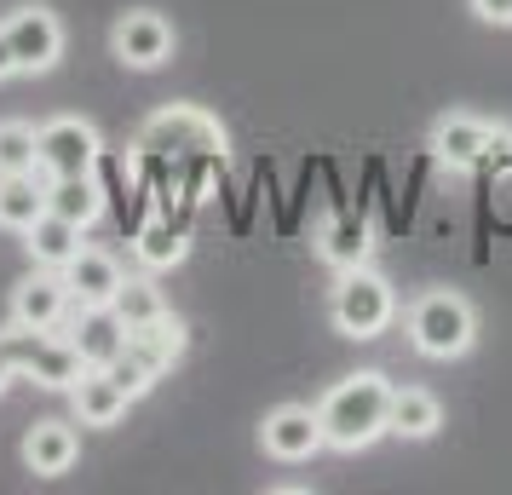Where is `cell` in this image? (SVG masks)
<instances>
[{"label":"cell","instance_id":"obj_1","mask_svg":"<svg viewBox=\"0 0 512 495\" xmlns=\"http://www.w3.org/2000/svg\"><path fill=\"white\" fill-rule=\"evenodd\" d=\"M392 380L380 369H357L340 386H328V398L317 403V421H323V444L340 449V455H357V449L380 444L392 432Z\"/></svg>","mask_w":512,"mask_h":495},{"label":"cell","instance_id":"obj_2","mask_svg":"<svg viewBox=\"0 0 512 495\" xmlns=\"http://www.w3.org/2000/svg\"><path fill=\"white\" fill-rule=\"evenodd\" d=\"M478 340V311L466 306L455 288H432L409 306V346L432 363H449V357H466Z\"/></svg>","mask_w":512,"mask_h":495},{"label":"cell","instance_id":"obj_3","mask_svg":"<svg viewBox=\"0 0 512 495\" xmlns=\"http://www.w3.org/2000/svg\"><path fill=\"white\" fill-rule=\"evenodd\" d=\"M0 352L12 357L18 380H35L47 392H70L75 380L87 375V363L70 346V334H58V329H24V323H12V329L0 334Z\"/></svg>","mask_w":512,"mask_h":495},{"label":"cell","instance_id":"obj_4","mask_svg":"<svg viewBox=\"0 0 512 495\" xmlns=\"http://www.w3.org/2000/svg\"><path fill=\"white\" fill-rule=\"evenodd\" d=\"M328 317H334V329L346 334V340H374V334H386V323L397 317V294L380 271L346 265L340 283H334V300H328Z\"/></svg>","mask_w":512,"mask_h":495},{"label":"cell","instance_id":"obj_5","mask_svg":"<svg viewBox=\"0 0 512 495\" xmlns=\"http://www.w3.org/2000/svg\"><path fill=\"white\" fill-rule=\"evenodd\" d=\"M185 357V329L173 323V317H156V323H139V329H127V346H121L104 369L133 392V398H144L156 380L173 369Z\"/></svg>","mask_w":512,"mask_h":495},{"label":"cell","instance_id":"obj_6","mask_svg":"<svg viewBox=\"0 0 512 495\" xmlns=\"http://www.w3.org/2000/svg\"><path fill=\"white\" fill-rule=\"evenodd\" d=\"M139 150L144 156H167V162H179V156H225V127L208 110H196V104H167V110H156L139 127Z\"/></svg>","mask_w":512,"mask_h":495},{"label":"cell","instance_id":"obj_7","mask_svg":"<svg viewBox=\"0 0 512 495\" xmlns=\"http://www.w3.org/2000/svg\"><path fill=\"white\" fill-rule=\"evenodd\" d=\"M41 144V179H70V173H93L104 162V139L93 121L81 116H52L47 127H35Z\"/></svg>","mask_w":512,"mask_h":495},{"label":"cell","instance_id":"obj_8","mask_svg":"<svg viewBox=\"0 0 512 495\" xmlns=\"http://www.w3.org/2000/svg\"><path fill=\"white\" fill-rule=\"evenodd\" d=\"M6 47H12V64L18 75H47L58 58H64V24H58V12L52 6H18L6 24Z\"/></svg>","mask_w":512,"mask_h":495},{"label":"cell","instance_id":"obj_9","mask_svg":"<svg viewBox=\"0 0 512 495\" xmlns=\"http://www.w3.org/2000/svg\"><path fill=\"white\" fill-rule=\"evenodd\" d=\"M501 150H512V133L484 116H443L432 127V156L443 167H455V173H472V167H484Z\"/></svg>","mask_w":512,"mask_h":495},{"label":"cell","instance_id":"obj_10","mask_svg":"<svg viewBox=\"0 0 512 495\" xmlns=\"http://www.w3.org/2000/svg\"><path fill=\"white\" fill-rule=\"evenodd\" d=\"M75 306L81 300L70 294L64 271H47V265H35L24 283L12 288V323H24V329H70Z\"/></svg>","mask_w":512,"mask_h":495},{"label":"cell","instance_id":"obj_11","mask_svg":"<svg viewBox=\"0 0 512 495\" xmlns=\"http://www.w3.org/2000/svg\"><path fill=\"white\" fill-rule=\"evenodd\" d=\"M259 444H265L271 461H311L317 449H328L323 444V421H317V409H305V403L271 409L265 426H259Z\"/></svg>","mask_w":512,"mask_h":495},{"label":"cell","instance_id":"obj_12","mask_svg":"<svg viewBox=\"0 0 512 495\" xmlns=\"http://www.w3.org/2000/svg\"><path fill=\"white\" fill-rule=\"evenodd\" d=\"M110 47L127 70H162L173 58V24L162 12H127L116 29H110Z\"/></svg>","mask_w":512,"mask_h":495},{"label":"cell","instance_id":"obj_13","mask_svg":"<svg viewBox=\"0 0 512 495\" xmlns=\"http://www.w3.org/2000/svg\"><path fill=\"white\" fill-rule=\"evenodd\" d=\"M70 346L81 352V363H87V369H104V363L127 346V323L116 317V306H75Z\"/></svg>","mask_w":512,"mask_h":495},{"label":"cell","instance_id":"obj_14","mask_svg":"<svg viewBox=\"0 0 512 495\" xmlns=\"http://www.w3.org/2000/svg\"><path fill=\"white\" fill-rule=\"evenodd\" d=\"M64 283H70V294L81 306H110L121 294V283H127V271H121L104 248H81V254L64 265Z\"/></svg>","mask_w":512,"mask_h":495},{"label":"cell","instance_id":"obj_15","mask_svg":"<svg viewBox=\"0 0 512 495\" xmlns=\"http://www.w3.org/2000/svg\"><path fill=\"white\" fill-rule=\"evenodd\" d=\"M75 398V415H81V426H116L121 415H127V403H133V392L121 386L110 369H87V375L70 386Z\"/></svg>","mask_w":512,"mask_h":495},{"label":"cell","instance_id":"obj_16","mask_svg":"<svg viewBox=\"0 0 512 495\" xmlns=\"http://www.w3.org/2000/svg\"><path fill=\"white\" fill-rule=\"evenodd\" d=\"M24 248H29V260L35 265H47V271H64V265L81 254V225H70L64 213H41L35 225L24 231Z\"/></svg>","mask_w":512,"mask_h":495},{"label":"cell","instance_id":"obj_17","mask_svg":"<svg viewBox=\"0 0 512 495\" xmlns=\"http://www.w3.org/2000/svg\"><path fill=\"white\" fill-rule=\"evenodd\" d=\"M75 426L64 421H35L29 426V438H24V467L29 472H41V478H58V472H70L75 467Z\"/></svg>","mask_w":512,"mask_h":495},{"label":"cell","instance_id":"obj_18","mask_svg":"<svg viewBox=\"0 0 512 495\" xmlns=\"http://www.w3.org/2000/svg\"><path fill=\"white\" fill-rule=\"evenodd\" d=\"M47 213V179L35 173H0V231L24 236Z\"/></svg>","mask_w":512,"mask_h":495},{"label":"cell","instance_id":"obj_19","mask_svg":"<svg viewBox=\"0 0 512 495\" xmlns=\"http://www.w3.org/2000/svg\"><path fill=\"white\" fill-rule=\"evenodd\" d=\"M443 426V403L426 392V386H397L392 392V438L403 444H420Z\"/></svg>","mask_w":512,"mask_h":495},{"label":"cell","instance_id":"obj_20","mask_svg":"<svg viewBox=\"0 0 512 495\" xmlns=\"http://www.w3.org/2000/svg\"><path fill=\"white\" fill-rule=\"evenodd\" d=\"M47 208L64 213L70 225H98L104 219V190H98L93 173H70V179H47Z\"/></svg>","mask_w":512,"mask_h":495},{"label":"cell","instance_id":"obj_21","mask_svg":"<svg viewBox=\"0 0 512 495\" xmlns=\"http://www.w3.org/2000/svg\"><path fill=\"white\" fill-rule=\"evenodd\" d=\"M133 254H139V265H150V271H167V265H179L190 254V236L173 225V219H150L139 231V242H133Z\"/></svg>","mask_w":512,"mask_h":495},{"label":"cell","instance_id":"obj_22","mask_svg":"<svg viewBox=\"0 0 512 495\" xmlns=\"http://www.w3.org/2000/svg\"><path fill=\"white\" fill-rule=\"evenodd\" d=\"M317 254H323L328 265H340V271H346V265H363L369 260V225H363V219H334L323 231V242H317Z\"/></svg>","mask_w":512,"mask_h":495},{"label":"cell","instance_id":"obj_23","mask_svg":"<svg viewBox=\"0 0 512 495\" xmlns=\"http://www.w3.org/2000/svg\"><path fill=\"white\" fill-rule=\"evenodd\" d=\"M110 306H116V317L127 323V329H139V323H156V317H167L162 288L150 283V277H127V283H121V294L110 300Z\"/></svg>","mask_w":512,"mask_h":495},{"label":"cell","instance_id":"obj_24","mask_svg":"<svg viewBox=\"0 0 512 495\" xmlns=\"http://www.w3.org/2000/svg\"><path fill=\"white\" fill-rule=\"evenodd\" d=\"M0 173H41V144L29 121H0Z\"/></svg>","mask_w":512,"mask_h":495},{"label":"cell","instance_id":"obj_25","mask_svg":"<svg viewBox=\"0 0 512 495\" xmlns=\"http://www.w3.org/2000/svg\"><path fill=\"white\" fill-rule=\"evenodd\" d=\"M472 18L489 29H512V0H472Z\"/></svg>","mask_w":512,"mask_h":495},{"label":"cell","instance_id":"obj_26","mask_svg":"<svg viewBox=\"0 0 512 495\" xmlns=\"http://www.w3.org/2000/svg\"><path fill=\"white\" fill-rule=\"evenodd\" d=\"M12 380H18V369H12V357L0 352V398H6V386H12Z\"/></svg>","mask_w":512,"mask_h":495},{"label":"cell","instance_id":"obj_27","mask_svg":"<svg viewBox=\"0 0 512 495\" xmlns=\"http://www.w3.org/2000/svg\"><path fill=\"white\" fill-rule=\"evenodd\" d=\"M6 75H18V64H12V47H6V35H0V81Z\"/></svg>","mask_w":512,"mask_h":495}]
</instances>
